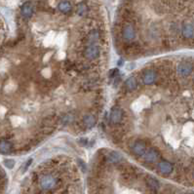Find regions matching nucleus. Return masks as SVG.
<instances>
[{"label": "nucleus", "instance_id": "nucleus-1", "mask_svg": "<svg viewBox=\"0 0 194 194\" xmlns=\"http://www.w3.org/2000/svg\"><path fill=\"white\" fill-rule=\"evenodd\" d=\"M61 183V178L57 175L52 174V173H46V174L41 175L38 178L39 188L46 192H50L59 188Z\"/></svg>", "mask_w": 194, "mask_h": 194}, {"label": "nucleus", "instance_id": "nucleus-2", "mask_svg": "<svg viewBox=\"0 0 194 194\" xmlns=\"http://www.w3.org/2000/svg\"><path fill=\"white\" fill-rule=\"evenodd\" d=\"M84 57L89 60V61H94L96 59H98L101 55V49L99 46H97L96 44H89L86 45L84 48Z\"/></svg>", "mask_w": 194, "mask_h": 194}, {"label": "nucleus", "instance_id": "nucleus-3", "mask_svg": "<svg viewBox=\"0 0 194 194\" xmlns=\"http://www.w3.org/2000/svg\"><path fill=\"white\" fill-rule=\"evenodd\" d=\"M122 38L127 41V42H132L136 38V29L135 26L131 23H127L122 26L121 30Z\"/></svg>", "mask_w": 194, "mask_h": 194}, {"label": "nucleus", "instance_id": "nucleus-4", "mask_svg": "<svg viewBox=\"0 0 194 194\" xmlns=\"http://www.w3.org/2000/svg\"><path fill=\"white\" fill-rule=\"evenodd\" d=\"M160 157H161V154H160V152H159V150L156 148H153V147L148 148L142 156V160L144 162L150 163V164L156 163L159 159H160Z\"/></svg>", "mask_w": 194, "mask_h": 194}, {"label": "nucleus", "instance_id": "nucleus-5", "mask_svg": "<svg viewBox=\"0 0 194 194\" xmlns=\"http://www.w3.org/2000/svg\"><path fill=\"white\" fill-rule=\"evenodd\" d=\"M148 143L144 140H138L131 145V150L136 156H142V154L147 150Z\"/></svg>", "mask_w": 194, "mask_h": 194}, {"label": "nucleus", "instance_id": "nucleus-6", "mask_svg": "<svg viewBox=\"0 0 194 194\" xmlns=\"http://www.w3.org/2000/svg\"><path fill=\"white\" fill-rule=\"evenodd\" d=\"M156 170L160 175L167 177V176H170L172 173L174 172V165L169 161L163 160L157 164Z\"/></svg>", "mask_w": 194, "mask_h": 194}, {"label": "nucleus", "instance_id": "nucleus-7", "mask_svg": "<svg viewBox=\"0 0 194 194\" xmlns=\"http://www.w3.org/2000/svg\"><path fill=\"white\" fill-rule=\"evenodd\" d=\"M142 80L145 85H152L158 80L157 71L154 69H148V70L143 71L142 74Z\"/></svg>", "mask_w": 194, "mask_h": 194}, {"label": "nucleus", "instance_id": "nucleus-8", "mask_svg": "<svg viewBox=\"0 0 194 194\" xmlns=\"http://www.w3.org/2000/svg\"><path fill=\"white\" fill-rule=\"evenodd\" d=\"M124 112L123 109L119 106H113L111 111H110V122L114 125H117L123 121Z\"/></svg>", "mask_w": 194, "mask_h": 194}, {"label": "nucleus", "instance_id": "nucleus-9", "mask_svg": "<svg viewBox=\"0 0 194 194\" xmlns=\"http://www.w3.org/2000/svg\"><path fill=\"white\" fill-rule=\"evenodd\" d=\"M145 183H147V187L149 188L151 193L157 194L159 191H160L161 184L156 178L152 177V176H147L145 177Z\"/></svg>", "mask_w": 194, "mask_h": 194}, {"label": "nucleus", "instance_id": "nucleus-10", "mask_svg": "<svg viewBox=\"0 0 194 194\" xmlns=\"http://www.w3.org/2000/svg\"><path fill=\"white\" fill-rule=\"evenodd\" d=\"M57 125V118H55L54 116L50 115L43 118L42 122H41V126L44 128L43 132L44 133H51L53 131V128Z\"/></svg>", "mask_w": 194, "mask_h": 194}, {"label": "nucleus", "instance_id": "nucleus-11", "mask_svg": "<svg viewBox=\"0 0 194 194\" xmlns=\"http://www.w3.org/2000/svg\"><path fill=\"white\" fill-rule=\"evenodd\" d=\"M105 159L110 164H119L123 160V156L117 151H110L105 155Z\"/></svg>", "mask_w": 194, "mask_h": 194}, {"label": "nucleus", "instance_id": "nucleus-12", "mask_svg": "<svg viewBox=\"0 0 194 194\" xmlns=\"http://www.w3.org/2000/svg\"><path fill=\"white\" fill-rule=\"evenodd\" d=\"M20 14L25 20H29L33 15V6L30 2H25L20 7Z\"/></svg>", "mask_w": 194, "mask_h": 194}, {"label": "nucleus", "instance_id": "nucleus-13", "mask_svg": "<svg viewBox=\"0 0 194 194\" xmlns=\"http://www.w3.org/2000/svg\"><path fill=\"white\" fill-rule=\"evenodd\" d=\"M102 37V34L100 32L99 29H94V30H91L87 35V41H86V45H89V44H96L98 41L101 39Z\"/></svg>", "mask_w": 194, "mask_h": 194}, {"label": "nucleus", "instance_id": "nucleus-14", "mask_svg": "<svg viewBox=\"0 0 194 194\" xmlns=\"http://www.w3.org/2000/svg\"><path fill=\"white\" fill-rule=\"evenodd\" d=\"M82 123H83V125H84L86 128H89L90 129V128H93L96 125L97 120H96L94 115H92V114H86V115L83 116Z\"/></svg>", "mask_w": 194, "mask_h": 194}, {"label": "nucleus", "instance_id": "nucleus-15", "mask_svg": "<svg viewBox=\"0 0 194 194\" xmlns=\"http://www.w3.org/2000/svg\"><path fill=\"white\" fill-rule=\"evenodd\" d=\"M13 150V144L6 140L0 141V152L3 154H9Z\"/></svg>", "mask_w": 194, "mask_h": 194}, {"label": "nucleus", "instance_id": "nucleus-16", "mask_svg": "<svg viewBox=\"0 0 194 194\" xmlns=\"http://www.w3.org/2000/svg\"><path fill=\"white\" fill-rule=\"evenodd\" d=\"M125 87L127 88V90L129 91H134L138 88V81L135 75H132L130 77L127 78L126 82H125Z\"/></svg>", "mask_w": 194, "mask_h": 194}, {"label": "nucleus", "instance_id": "nucleus-17", "mask_svg": "<svg viewBox=\"0 0 194 194\" xmlns=\"http://www.w3.org/2000/svg\"><path fill=\"white\" fill-rule=\"evenodd\" d=\"M58 9L64 14H67V13H70L71 10H72V7H71V4L69 3L68 1H61L59 3L58 5Z\"/></svg>", "mask_w": 194, "mask_h": 194}, {"label": "nucleus", "instance_id": "nucleus-18", "mask_svg": "<svg viewBox=\"0 0 194 194\" xmlns=\"http://www.w3.org/2000/svg\"><path fill=\"white\" fill-rule=\"evenodd\" d=\"M88 12V8H87V6L84 4V3H80L78 5V8H77V13H78V15L83 17V16H85L86 14Z\"/></svg>", "mask_w": 194, "mask_h": 194}, {"label": "nucleus", "instance_id": "nucleus-19", "mask_svg": "<svg viewBox=\"0 0 194 194\" xmlns=\"http://www.w3.org/2000/svg\"><path fill=\"white\" fill-rule=\"evenodd\" d=\"M73 119V117L70 114H64L61 117H60V121L64 124V125H67L69 124Z\"/></svg>", "mask_w": 194, "mask_h": 194}, {"label": "nucleus", "instance_id": "nucleus-20", "mask_svg": "<svg viewBox=\"0 0 194 194\" xmlns=\"http://www.w3.org/2000/svg\"><path fill=\"white\" fill-rule=\"evenodd\" d=\"M4 165L6 166L7 168L12 169L14 167V165H15V161H14L13 159H5V160H4Z\"/></svg>", "mask_w": 194, "mask_h": 194}, {"label": "nucleus", "instance_id": "nucleus-21", "mask_svg": "<svg viewBox=\"0 0 194 194\" xmlns=\"http://www.w3.org/2000/svg\"><path fill=\"white\" fill-rule=\"evenodd\" d=\"M118 73H119V71H118V69H112L111 71H110V73H109V77L110 78H115L117 75H118Z\"/></svg>", "mask_w": 194, "mask_h": 194}, {"label": "nucleus", "instance_id": "nucleus-22", "mask_svg": "<svg viewBox=\"0 0 194 194\" xmlns=\"http://www.w3.org/2000/svg\"><path fill=\"white\" fill-rule=\"evenodd\" d=\"M31 163H32V160H31V159H29V161H26V162L25 163V165H24V167H23V172H25V171L27 170V168H29V166H30Z\"/></svg>", "mask_w": 194, "mask_h": 194}, {"label": "nucleus", "instance_id": "nucleus-23", "mask_svg": "<svg viewBox=\"0 0 194 194\" xmlns=\"http://www.w3.org/2000/svg\"><path fill=\"white\" fill-rule=\"evenodd\" d=\"M78 162L80 163V167H81V169L85 171V170H86V165H85V163H84V162H82L81 160H78Z\"/></svg>", "mask_w": 194, "mask_h": 194}, {"label": "nucleus", "instance_id": "nucleus-24", "mask_svg": "<svg viewBox=\"0 0 194 194\" xmlns=\"http://www.w3.org/2000/svg\"><path fill=\"white\" fill-rule=\"evenodd\" d=\"M60 194H70V193L68 192V190H64V191H61Z\"/></svg>", "mask_w": 194, "mask_h": 194}, {"label": "nucleus", "instance_id": "nucleus-25", "mask_svg": "<svg viewBox=\"0 0 194 194\" xmlns=\"http://www.w3.org/2000/svg\"><path fill=\"white\" fill-rule=\"evenodd\" d=\"M94 194H102V193H99V192H96V193H94Z\"/></svg>", "mask_w": 194, "mask_h": 194}]
</instances>
